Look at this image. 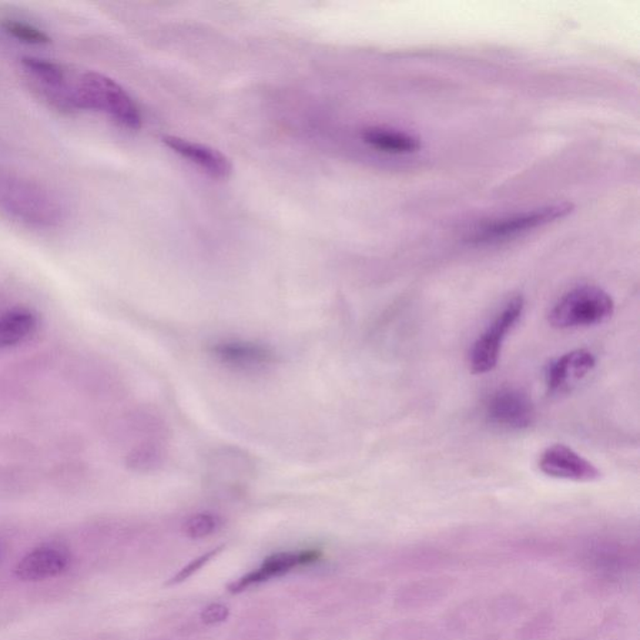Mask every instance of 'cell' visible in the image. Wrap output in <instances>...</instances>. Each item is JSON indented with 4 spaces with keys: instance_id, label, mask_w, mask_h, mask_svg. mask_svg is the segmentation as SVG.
<instances>
[{
    "instance_id": "6da1fadb",
    "label": "cell",
    "mask_w": 640,
    "mask_h": 640,
    "mask_svg": "<svg viewBox=\"0 0 640 640\" xmlns=\"http://www.w3.org/2000/svg\"><path fill=\"white\" fill-rule=\"evenodd\" d=\"M0 213L28 226L50 228L63 222L66 208L48 188L0 166Z\"/></svg>"
},
{
    "instance_id": "7a4b0ae2",
    "label": "cell",
    "mask_w": 640,
    "mask_h": 640,
    "mask_svg": "<svg viewBox=\"0 0 640 640\" xmlns=\"http://www.w3.org/2000/svg\"><path fill=\"white\" fill-rule=\"evenodd\" d=\"M72 103L75 112H102L128 129L142 126V114L132 97L116 80L99 73H84L73 82Z\"/></svg>"
},
{
    "instance_id": "3957f363",
    "label": "cell",
    "mask_w": 640,
    "mask_h": 640,
    "mask_svg": "<svg viewBox=\"0 0 640 640\" xmlns=\"http://www.w3.org/2000/svg\"><path fill=\"white\" fill-rule=\"evenodd\" d=\"M615 313L612 297L595 286H581L559 298L548 320L557 330H575L604 323Z\"/></svg>"
},
{
    "instance_id": "277c9868",
    "label": "cell",
    "mask_w": 640,
    "mask_h": 640,
    "mask_svg": "<svg viewBox=\"0 0 640 640\" xmlns=\"http://www.w3.org/2000/svg\"><path fill=\"white\" fill-rule=\"evenodd\" d=\"M524 310V298L513 297L499 311L487 330L479 335L471 350V368L475 374H485L494 370L501 355L502 345L509 331L521 320Z\"/></svg>"
},
{
    "instance_id": "5b68a950",
    "label": "cell",
    "mask_w": 640,
    "mask_h": 640,
    "mask_svg": "<svg viewBox=\"0 0 640 640\" xmlns=\"http://www.w3.org/2000/svg\"><path fill=\"white\" fill-rule=\"evenodd\" d=\"M573 206L569 203H557L552 206L537 208L527 212L513 214V216L493 220L475 230V243H494L518 237L519 234L529 232L535 228L555 222L572 213Z\"/></svg>"
},
{
    "instance_id": "8992f818",
    "label": "cell",
    "mask_w": 640,
    "mask_h": 640,
    "mask_svg": "<svg viewBox=\"0 0 640 640\" xmlns=\"http://www.w3.org/2000/svg\"><path fill=\"white\" fill-rule=\"evenodd\" d=\"M209 354L228 370L247 374L263 373L278 361L273 348L250 340H219L210 345Z\"/></svg>"
},
{
    "instance_id": "52a82bcc",
    "label": "cell",
    "mask_w": 640,
    "mask_h": 640,
    "mask_svg": "<svg viewBox=\"0 0 640 640\" xmlns=\"http://www.w3.org/2000/svg\"><path fill=\"white\" fill-rule=\"evenodd\" d=\"M489 423L508 431H522L531 427L535 409L531 398L517 388H502L489 397L485 404Z\"/></svg>"
},
{
    "instance_id": "ba28073f",
    "label": "cell",
    "mask_w": 640,
    "mask_h": 640,
    "mask_svg": "<svg viewBox=\"0 0 640 640\" xmlns=\"http://www.w3.org/2000/svg\"><path fill=\"white\" fill-rule=\"evenodd\" d=\"M538 465L542 473L562 481L589 483L599 481L602 477L601 471L592 462L563 444L545 449Z\"/></svg>"
},
{
    "instance_id": "9c48e42d",
    "label": "cell",
    "mask_w": 640,
    "mask_h": 640,
    "mask_svg": "<svg viewBox=\"0 0 640 640\" xmlns=\"http://www.w3.org/2000/svg\"><path fill=\"white\" fill-rule=\"evenodd\" d=\"M595 364L594 355L586 350L568 351L551 361L545 370V384L549 393H569L592 373Z\"/></svg>"
},
{
    "instance_id": "30bf717a",
    "label": "cell",
    "mask_w": 640,
    "mask_h": 640,
    "mask_svg": "<svg viewBox=\"0 0 640 640\" xmlns=\"http://www.w3.org/2000/svg\"><path fill=\"white\" fill-rule=\"evenodd\" d=\"M321 557L320 551L283 552L270 555L259 568L254 569L246 575L240 576L236 582L228 586L230 593H240L250 586L270 581L283 574H287L298 566L308 565L317 562Z\"/></svg>"
},
{
    "instance_id": "8fae6325",
    "label": "cell",
    "mask_w": 640,
    "mask_h": 640,
    "mask_svg": "<svg viewBox=\"0 0 640 640\" xmlns=\"http://www.w3.org/2000/svg\"><path fill=\"white\" fill-rule=\"evenodd\" d=\"M69 563V552L62 545H42L28 553L18 563L15 574L25 582L46 581L62 574L68 568Z\"/></svg>"
},
{
    "instance_id": "7c38bea8",
    "label": "cell",
    "mask_w": 640,
    "mask_h": 640,
    "mask_svg": "<svg viewBox=\"0 0 640 640\" xmlns=\"http://www.w3.org/2000/svg\"><path fill=\"white\" fill-rule=\"evenodd\" d=\"M163 142L174 153L179 154L184 159L202 168L204 172L217 178V179H228L232 174V163L217 149L203 146V144L194 143L192 140L179 138V137L166 136Z\"/></svg>"
},
{
    "instance_id": "4fadbf2b",
    "label": "cell",
    "mask_w": 640,
    "mask_h": 640,
    "mask_svg": "<svg viewBox=\"0 0 640 640\" xmlns=\"http://www.w3.org/2000/svg\"><path fill=\"white\" fill-rule=\"evenodd\" d=\"M361 139L371 148L384 153L409 154L418 152L422 148L421 140L417 137L400 130L378 128V127L364 129Z\"/></svg>"
},
{
    "instance_id": "5bb4252c",
    "label": "cell",
    "mask_w": 640,
    "mask_h": 640,
    "mask_svg": "<svg viewBox=\"0 0 640 640\" xmlns=\"http://www.w3.org/2000/svg\"><path fill=\"white\" fill-rule=\"evenodd\" d=\"M36 317L28 310H13L0 317V348L15 347L35 333Z\"/></svg>"
},
{
    "instance_id": "9a60e30c",
    "label": "cell",
    "mask_w": 640,
    "mask_h": 640,
    "mask_svg": "<svg viewBox=\"0 0 640 640\" xmlns=\"http://www.w3.org/2000/svg\"><path fill=\"white\" fill-rule=\"evenodd\" d=\"M166 462V448L158 442H147L133 449L127 458V464L140 473L157 471Z\"/></svg>"
},
{
    "instance_id": "2e32d148",
    "label": "cell",
    "mask_w": 640,
    "mask_h": 640,
    "mask_svg": "<svg viewBox=\"0 0 640 640\" xmlns=\"http://www.w3.org/2000/svg\"><path fill=\"white\" fill-rule=\"evenodd\" d=\"M222 521L212 513H197L186 519L183 524L184 534L190 539H203L214 534Z\"/></svg>"
},
{
    "instance_id": "e0dca14e",
    "label": "cell",
    "mask_w": 640,
    "mask_h": 640,
    "mask_svg": "<svg viewBox=\"0 0 640 640\" xmlns=\"http://www.w3.org/2000/svg\"><path fill=\"white\" fill-rule=\"evenodd\" d=\"M2 26L13 38L28 43V45L42 46L48 45L50 42L48 35H46L42 29L36 28L29 23L22 22V20L5 19L2 22Z\"/></svg>"
},
{
    "instance_id": "ac0fdd59",
    "label": "cell",
    "mask_w": 640,
    "mask_h": 640,
    "mask_svg": "<svg viewBox=\"0 0 640 640\" xmlns=\"http://www.w3.org/2000/svg\"><path fill=\"white\" fill-rule=\"evenodd\" d=\"M223 549L224 545H220V547L214 548L212 551L204 553V554L199 555V557L193 559L192 562L188 563L184 568L180 569L176 575L172 576V578L167 582V585H176L186 582L187 579L190 578V576H193L196 573L199 572L204 565L208 564L210 561H213V559L216 558L217 555L223 551Z\"/></svg>"
},
{
    "instance_id": "d6986e66",
    "label": "cell",
    "mask_w": 640,
    "mask_h": 640,
    "mask_svg": "<svg viewBox=\"0 0 640 640\" xmlns=\"http://www.w3.org/2000/svg\"><path fill=\"white\" fill-rule=\"evenodd\" d=\"M228 616H229V609L220 603L208 605L200 613V619L206 625H220V623L227 621Z\"/></svg>"
}]
</instances>
